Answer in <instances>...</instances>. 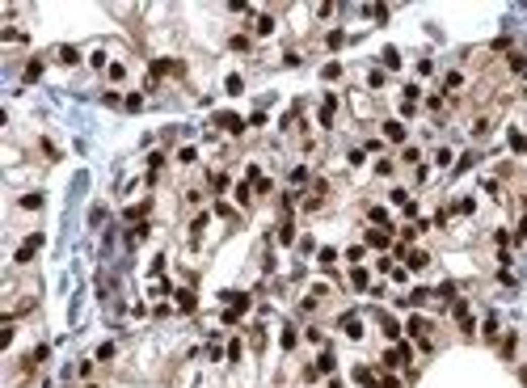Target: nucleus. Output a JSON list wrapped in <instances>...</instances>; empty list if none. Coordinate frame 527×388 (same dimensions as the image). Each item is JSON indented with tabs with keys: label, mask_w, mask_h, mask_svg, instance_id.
<instances>
[{
	"label": "nucleus",
	"mask_w": 527,
	"mask_h": 388,
	"mask_svg": "<svg viewBox=\"0 0 527 388\" xmlns=\"http://www.w3.org/2000/svg\"><path fill=\"white\" fill-rule=\"evenodd\" d=\"M350 283H354L358 291H367V283H371V279H367V270H354V274H350Z\"/></svg>",
	"instance_id": "nucleus-10"
},
{
	"label": "nucleus",
	"mask_w": 527,
	"mask_h": 388,
	"mask_svg": "<svg viewBox=\"0 0 527 388\" xmlns=\"http://www.w3.org/2000/svg\"><path fill=\"white\" fill-rule=\"evenodd\" d=\"M279 241H283V245H287V241H295V228H291V224H283V228H279Z\"/></svg>",
	"instance_id": "nucleus-20"
},
{
	"label": "nucleus",
	"mask_w": 527,
	"mask_h": 388,
	"mask_svg": "<svg viewBox=\"0 0 527 388\" xmlns=\"http://www.w3.org/2000/svg\"><path fill=\"white\" fill-rule=\"evenodd\" d=\"M59 60H64V64H76L80 51H76V46H59Z\"/></svg>",
	"instance_id": "nucleus-9"
},
{
	"label": "nucleus",
	"mask_w": 527,
	"mask_h": 388,
	"mask_svg": "<svg viewBox=\"0 0 527 388\" xmlns=\"http://www.w3.org/2000/svg\"><path fill=\"white\" fill-rule=\"evenodd\" d=\"M380 325H384V334H388V338H401V325L392 321V316H384V321H380Z\"/></svg>",
	"instance_id": "nucleus-11"
},
{
	"label": "nucleus",
	"mask_w": 527,
	"mask_h": 388,
	"mask_svg": "<svg viewBox=\"0 0 527 388\" xmlns=\"http://www.w3.org/2000/svg\"><path fill=\"white\" fill-rule=\"evenodd\" d=\"M38 245H42V237H30V241H26V245L17 249V262H21V266H26V262H34V253H38Z\"/></svg>",
	"instance_id": "nucleus-2"
},
{
	"label": "nucleus",
	"mask_w": 527,
	"mask_h": 388,
	"mask_svg": "<svg viewBox=\"0 0 527 388\" xmlns=\"http://www.w3.org/2000/svg\"><path fill=\"white\" fill-rule=\"evenodd\" d=\"M367 245H388V232H367Z\"/></svg>",
	"instance_id": "nucleus-15"
},
{
	"label": "nucleus",
	"mask_w": 527,
	"mask_h": 388,
	"mask_svg": "<svg viewBox=\"0 0 527 388\" xmlns=\"http://www.w3.org/2000/svg\"><path fill=\"white\" fill-rule=\"evenodd\" d=\"M333 367H338V359H333V355H329V350H325V355H321V359H317V371H333Z\"/></svg>",
	"instance_id": "nucleus-8"
},
{
	"label": "nucleus",
	"mask_w": 527,
	"mask_h": 388,
	"mask_svg": "<svg viewBox=\"0 0 527 388\" xmlns=\"http://www.w3.org/2000/svg\"><path fill=\"white\" fill-rule=\"evenodd\" d=\"M177 304H182V308L190 312V308H194V291H182V296H177Z\"/></svg>",
	"instance_id": "nucleus-14"
},
{
	"label": "nucleus",
	"mask_w": 527,
	"mask_h": 388,
	"mask_svg": "<svg viewBox=\"0 0 527 388\" xmlns=\"http://www.w3.org/2000/svg\"><path fill=\"white\" fill-rule=\"evenodd\" d=\"M220 127H224V131H236V135L245 131V123L236 119V114H220Z\"/></svg>",
	"instance_id": "nucleus-4"
},
{
	"label": "nucleus",
	"mask_w": 527,
	"mask_h": 388,
	"mask_svg": "<svg viewBox=\"0 0 527 388\" xmlns=\"http://www.w3.org/2000/svg\"><path fill=\"white\" fill-rule=\"evenodd\" d=\"M405 262H409V266H413V270H422V266H426V262H430V257H426V253H422V249H413V253H405Z\"/></svg>",
	"instance_id": "nucleus-6"
},
{
	"label": "nucleus",
	"mask_w": 527,
	"mask_h": 388,
	"mask_svg": "<svg viewBox=\"0 0 527 388\" xmlns=\"http://www.w3.org/2000/svg\"><path fill=\"white\" fill-rule=\"evenodd\" d=\"M21 207H30V211H38V207H42V194H26V198H21Z\"/></svg>",
	"instance_id": "nucleus-12"
},
{
	"label": "nucleus",
	"mask_w": 527,
	"mask_h": 388,
	"mask_svg": "<svg viewBox=\"0 0 527 388\" xmlns=\"http://www.w3.org/2000/svg\"><path fill=\"white\" fill-rule=\"evenodd\" d=\"M42 76V64L38 60H30V68H26V80H38Z\"/></svg>",
	"instance_id": "nucleus-13"
},
{
	"label": "nucleus",
	"mask_w": 527,
	"mask_h": 388,
	"mask_svg": "<svg viewBox=\"0 0 527 388\" xmlns=\"http://www.w3.org/2000/svg\"><path fill=\"white\" fill-rule=\"evenodd\" d=\"M405 325H409V334H413V338H426V329H430V321H426V316H409Z\"/></svg>",
	"instance_id": "nucleus-3"
},
{
	"label": "nucleus",
	"mask_w": 527,
	"mask_h": 388,
	"mask_svg": "<svg viewBox=\"0 0 527 388\" xmlns=\"http://www.w3.org/2000/svg\"><path fill=\"white\" fill-rule=\"evenodd\" d=\"M409 359H413V350L405 346V342H401V346H392L388 355H384V363H388V367H401V363H409Z\"/></svg>",
	"instance_id": "nucleus-1"
},
{
	"label": "nucleus",
	"mask_w": 527,
	"mask_h": 388,
	"mask_svg": "<svg viewBox=\"0 0 527 388\" xmlns=\"http://www.w3.org/2000/svg\"><path fill=\"white\" fill-rule=\"evenodd\" d=\"M519 375H523V384H527V367H523V371H519Z\"/></svg>",
	"instance_id": "nucleus-22"
},
{
	"label": "nucleus",
	"mask_w": 527,
	"mask_h": 388,
	"mask_svg": "<svg viewBox=\"0 0 527 388\" xmlns=\"http://www.w3.org/2000/svg\"><path fill=\"white\" fill-rule=\"evenodd\" d=\"M97 359H101V363H110V359H114V342H106V346L97 350Z\"/></svg>",
	"instance_id": "nucleus-17"
},
{
	"label": "nucleus",
	"mask_w": 527,
	"mask_h": 388,
	"mask_svg": "<svg viewBox=\"0 0 527 388\" xmlns=\"http://www.w3.org/2000/svg\"><path fill=\"white\" fill-rule=\"evenodd\" d=\"M228 93H245V80L241 76H228Z\"/></svg>",
	"instance_id": "nucleus-19"
},
{
	"label": "nucleus",
	"mask_w": 527,
	"mask_h": 388,
	"mask_svg": "<svg viewBox=\"0 0 527 388\" xmlns=\"http://www.w3.org/2000/svg\"><path fill=\"white\" fill-rule=\"evenodd\" d=\"M274 30V17H257V34H270Z\"/></svg>",
	"instance_id": "nucleus-18"
},
{
	"label": "nucleus",
	"mask_w": 527,
	"mask_h": 388,
	"mask_svg": "<svg viewBox=\"0 0 527 388\" xmlns=\"http://www.w3.org/2000/svg\"><path fill=\"white\" fill-rule=\"evenodd\" d=\"M291 182H295V186H304V182H308V169H304V164H299V169H291Z\"/></svg>",
	"instance_id": "nucleus-16"
},
{
	"label": "nucleus",
	"mask_w": 527,
	"mask_h": 388,
	"mask_svg": "<svg viewBox=\"0 0 527 388\" xmlns=\"http://www.w3.org/2000/svg\"><path fill=\"white\" fill-rule=\"evenodd\" d=\"M384 135H388V139H397V144H401V139H405V127H401V123H384Z\"/></svg>",
	"instance_id": "nucleus-7"
},
{
	"label": "nucleus",
	"mask_w": 527,
	"mask_h": 388,
	"mask_svg": "<svg viewBox=\"0 0 527 388\" xmlns=\"http://www.w3.org/2000/svg\"><path fill=\"white\" fill-rule=\"evenodd\" d=\"M342 329L350 338H363V321H358V316H342Z\"/></svg>",
	"instance_id": "nucleus-5"
},
{
	"label": "nucleus",
	"mask_w": 527,
	"mask_h": 388,
	"mask_svg": "<svg viewBox=\"0 0 527 388\" xmlns=\"http://www.w3.org/2000/svg\"><path fill=\"white\" fill-rule=\"evenodd\" d=\"M384 388H401V380H392V375H388V380H384Z\"/></svg>",
	"instance_id": "nucleus-21"
}]
</instances>
